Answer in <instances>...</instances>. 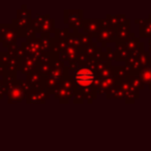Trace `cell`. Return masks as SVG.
<instances>
[{
    "label": "cell",
    "mask_w": 151,
    "mask_h": 151,
    "mask_svg": "<svg viewBox=\"0 0 151 151\" xmlns=\"http://www.w3.org/2000/svg\"><path fill=\"white\" fill-rule=\"evenodd\" d=\"M75 80L78 85L86 87L93 83V81H94V75L89 69H81V70H79L78 73H76Z\"/></svg>",
    "instance_id": "obj_1"
}]
</instances>
